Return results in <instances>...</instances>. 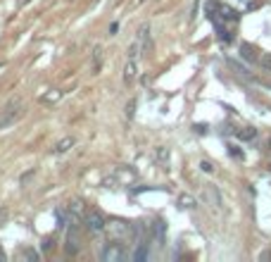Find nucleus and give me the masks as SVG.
<instances>
[{
  "label": "nucleus",
  "instance_id": "obj_14",
  "mask_svg": "<svg viewBox=\"0 0 271 262\" xmlns=\"http://www.w3.org/2000/svg\"><path fill=\"white\" fill-rule=\"evenodd\" d=\"M100 67H103V48L98 45L93 50V72H100Z\"/></svg>",
  "mask_w": 271,
  "mask_h": 262
},
{
  "label": "nucleus",
  "instance_id": "obj_17",
  "mask_svg": "<svg viewBox=\"0 0 271 262\" xmlns=\"http://www.w3.org/2000/svg\"><path fill=\"white\" fill-rule=\"evenodd\" d=\"M259 65H262L264 69H271V53H262V55H259Z\"/></svg>",
  "mask_w": 271,
  "mask_h": 262
},
{
  "label": "nucleus",
  "instance_id": "obj_24",
  "mask_svg": "<svg viewBox=\"0 0 271 262\" xmlns=\"http://www.w3.org/2000/svg\"><path fill=\"white\" fill-rule=\"evenodd\" d=\"M231 155H233V157H238V160L243 157V153H240V150L235 148V146H231Z\"/></svg>",
  "mask_w": 271,
  "mask_h": 262
},
{
  "label": "nucleus",
  "instance_id": "obj_19",
  "mask_svg": "<svg viewBox=\"0 0 271 262\" xmlns=\"http://www.w3.org/2000/svg\"><path fill=\"white\" fill-rule=\"evenodd\" d=\"M133 114H136V100L131 98V100H128V105H126V117H128V119H131Z\"/></svg>",
  "mask_w": 271,
  "mask_h": 262
},
{
  "label": "nucleus",
  "instance_id": "obj_21",
  "mask_svg": "<svg viewBox=\"0 0 271 262\" xmlns=\"http://www.w3.org/2000/svg\"><path fill=\"white\" fill-rule=\"evenodd\" d=\"M200 169H202V172H209V174L214 172V167H212V162H207V160H202V162H200Z\"/></svg>",
  "mask_w": 271,
  "mask_h": 262
},
{
  "label": "nucleus",
  "instance_id": "obj_13",
  "mask_svg": "<svg viewBox=\"0 0 271 262\" xmlns=\"http://www.w3.org/2000/svg\"><path fill=\"white\" fill-rule=\"evenodd\" d=\"M179 207H181V210H193V207H195V198H193V196H188V193L179 196Z\"/></svg>",
  "mask_w": 271,
  "mask_h": 262
},
{
  "label": "nucleus",
  "instance_id": "obj_20",
  "mask_svg": "<svg viewBox=\"0 0 271 262\" xmlns=\"http://www.w3.org/2000/svg\"><path fill=\"white\" fill-rule=\"evenodd\" d=\"M240 53H243V55L248 57V60H254V55H252V48H250V45H248V43H245V45H243V48H240Z\"/></svg>",
  "mask_w": 271,
  "mask_h": 262
},
{
  "label": "nucleus",
  "instance_id": "obj_10",
  "mask_svg": "<svg viewBox=\"0 0 271 262\" xmlns=\"http://www.w3.org/2000/svg\"><path fill=\"white\" fill-rule=\"evenodd\" d=\"M164 231H167V224H164L162 219L152 222V236L157 239V243H162V241H164Z\"/></svg>",
  "mask_w": 271,
  "mask_h": 262
},
{
  "label": "nucleus",
  "instance_id": "obj_5",
  "mask_svg": "<svg viewBox=\"0 0 271 262\" xmlns=\"http://www.w3.org/2000/svg\"><path fill=\"white\" fill-rule=\"evenodd\" d=\"M76 222H79V219H72V222H69V231H67V245H64V248H67V253H69V255H74V253H79V248H81V236H79V224H76Z\"/></svg>",
  "mask_w": 271,
  "mask_h": 262
},
{
  "label": "nucleus",
  "instance_id": "obj_6",
  "mask_svg": "<svg viewBox=\"0 0 271 262\" xmlns=\"http://www.w3.org/2000/svg\"><path fill=\"white\" fill-rule=\"evenodd\" d=\"M133 179H136V172H133V169H128V167H117L114 169V181H119L122 186H128Z\"/></svg>",
  "mask_w": 271,
  "mask_h": 262
},
{
  "label": "nucleus",
  "instance_id": "obj_15",
  "mask_svg": "<svg viewBox=\"0 0 271 262\" xmlns=\"http://www.w3.org/2000/svg\"><path fill=\"white\" fill-rule=\"evenodd\" d=\"M235 136H238V138H243V141H250V138H254V136H257V129H252V127H245V129L235 131Z\"/></svg>",
  "mask_w": 271,
  "mask_h": 262
},
{
  "label": "nucleus",
  "instance_id": "obj_2",
  "mask_svg": "<svg viewBox=\"0 0 271 262\" xmlns=\"http://www.w3.org/2000/svg\"><path fill=\"white\" fill-rule=\"evenodd\" d=\"M19 117H21V100L17 98V100H12V103H7V105L2 108V112H0V129L12 127Z\"/></svg>",
  "mask_w": 271,
  "mask_h": 262
},
{
  "label": "nucleus",
  "instance_id": "obj_25",
  "mask_svg": "<svg viewBox=\"0 0 271 262\" xmlns=\"http://www.w3.org/2000/svg\"><path fill=\"white\" fill-rule=\"evenodd\" d=\"M5 260H7V255H5V250L0 248V262H5Z\"/></svg>",
  "mask_w": 271,
  "mask_h": 262
},
{
  "label": "nucleus",
  "instance_id": "obj_4",
  "mask_svg": "<svg viewBox=\"0 0 271 262\" xmlns=\"http://www.w3.org/2000/svg\"><path fill=\"white\" fill-rule=\"evenodd\" d=\"M83 224H86V229H88L90 234H103L105 226H107V219H105L98 210H88V212L83 215Z\"/></svg>",
  "mask_w": 271,
  "mask_h": 262
},
{
  "label": "nucleus",
  "instance_id": "obj_3",
  "mask_svg": "<svg viewBox=\"0 0 271 262\" xmlns=\"http://www.w3.org/2000/svg\"><path fill=\"white\" fill-rule=\"evenodd\" d=\"M100 258L105 262H119L126 258V248L122 241H107V245L103 248V253H100Z\"/></svg>",
  "mask_w": 271,
  "mask_h": 262
},
{
  "label": "nucleus",
  "instance_id": "obj_1",
  "mask_svg": "<svg viewBox=\"0 0 271 262\" xmlns=\"http://www.w3.org/2000/svg\"><path fill=\"white\" fill-rule=\"evenodd\" d=\"M105 231L109 234V241H128V239L136 236V226L126 224V222H122V219H112V222H107Z\"/></svg>",
  "mask_w": 271,
  "mask_h": 262
},
{
  "label": "nucleus",
  "instance_id": "obj_8",
  "mask_svg": "<svg viewBox=\"0 0 271 262\" xmlns=\"http://www.w3.org/2000/svg\"><path fill=\"white\" fill-rule=\"evenodd\" d=\"M74 143H76V141H74V136H64V138H62V141L53 148V153H55V155H62V153H67L69 148H74Z\"/></svg>",
  "mask_w": 271,
  "mask_h": 262
},
{
  "label": "nucleus",
  "instance_id": "obj_23",
  "mask_svg": "<svg viewBox=\"0 0 271 262\" xmlns=\"http://www.w3.org/2000/svg\"><path fill=\"white\" fill-rule=\"evenodd\" d=\"M5 219H7V210L0 207V224H5Z\"/></svg>",
  "mask_w": 271,
  "mask_h": 262
},
{
  "label": "nucleus",
  "instance_id": "obj_12",
  "mask_svg": "<svg viewBox=\"0 0 271 262\" xmlns=\"http://www.w3.org/2000/svg\"><path fill=\"white\" fill-rule=\"evenodd\" d=\"M19 260H24V262H36V260H38V253L34 250V248H21V250H19Z\"/></svg>",
  "mask_w": 271,
  "mask_h": 262
},
{
  "label": "nucleus",
  "instance_id": "obj_22",
  "mask_svg": "<svg viewBox=\"0 0 271 262\" xmlns=\"http://www.w3.org/2000/svg\"><path fill=\"white\" fill-rule=\"evenodd\" d=\"M136 55H138V43H131V48H128V57H131V60H136Z\"/></svg>",
  "mask_w": 271,
  "mask_h": 262
},
{
  "label": "nucleus",
  "instance_id": "obj_16",
  "mask_svg": "<svg viewBox=\"0 0 271 262\" xmlns=\"http://www.w3.org/2000/svg\"><path fill=\"white\" fill-rule=\"evenodd\" d=\"M60 98H62V91H50V93L41 95V103H45V105H48V103H57Z\"/></svg>",
  "mask_w": 271,
  "mask_h": 262
},
{
  "label": "nucleus",
  "instance_id": "obj_26",
  "mask_svg": "<svg viewBox=\"0 0 271 262\" xmlns=\"http://www.w3.org/2000/svg\"><path fill=\"white\" fill-rule=\"evenodd\" d=\"M269 146H271V141H269Z\"/></svg>",
  "mask_w": 271,
  "mask_h": 262
},
{
  "label": "nucleus",
  "instance_id": "obj_7",
  "mask_svg": "<svg viewBox=\"0 0 271 262\" xmlns=\"http://www.w3.org/2000/svg\"><path fill=\"white\" fill-rule=\"evenodd\" d=\"M67 210H69L72 219H79V217H83V215L88 212V210L83 207V200H79V198H76V200H72V203L67 205Z\"/></svg>",
  "mask_w": 271,
  "mask_h": 262
},
{
  "label": "nucleus",
  "instance_id": "obj_9",
  "mask_svg": "<svg viewBox=\"0 0 271 262\" xmlns=\"http://www.w3.org/2000/svg\"><path fill=\"white\" fill-rule=\"evenodd\" d=\"M136 74H138V67H136V60H131V57H128L126 67H124V81H126V84H131V81L136 79Z\"/></svg>",
  "mask_w": 271,
  "mask_h": 262
},
{
  "label": "nucleus",
  "instance_id": "obj_18",
  "mask_svg": "<svg viewBox=\"0 0 271 262\" xmlns=\"http://www.w3.org/2000/svg\"><path fill=\"white\" fill-rule=\"evenodd\" d=\"M147 255H150V250H147V248H145V245H141V248H138V250H136V255H133V258H136V260H145V258H147Z\"/></svg>",
  "mask_w": 271,
  "mask_h": 262
},
{
  "label": "nucleus",
  "instance_id": "obj_11",
  "mask_svg": "<svg viewBox=\"0 0 271 262\" xmlns=\"http://www.w3.org/2000/svg\"><path fill=\"white\" fill-rule=\"evenodd\" d=\"M205 196H207V200L212 203V207H219L221 205V198H219V191L214 186H207L205 188Z\"/></svg>",
  "mask_w": 271,
  "mask_h": 262
}]
</instances>
